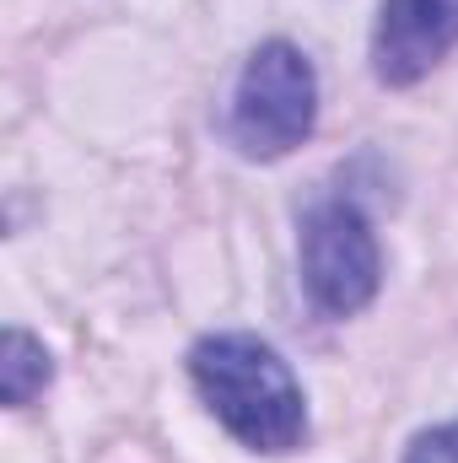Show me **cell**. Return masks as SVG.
Returning <instances> with one entry per match:
<instances>
[{"instance_id":"cell-1","label":"cell","mask_w":458,"mask_h":463,"mask_svg":"<svg viewBox=\"0 0 458 463\" xmlns=\"http://www.w3.org/2000/svg\"><path fill=\"white\" fill-rule=\"evenodd\" d=\"M189 377L222 431L253 453H291L308 437V399L281 350L259 335H205L189 350Z\"/></svg>"},{"instance_id":"cell-2","label":"cell","mask_w":458,"mask_h":463,"mask_svg":"<svg viewBox=\"0 0 458 463\" xmlns=\"http://www.w3.org/2000/svg\"><path fill=\"white\" fill-rule=\"evenodd\" d=\"M319 124V76L313 60L286 43L270 38L248 54L237 92H232V146L253 162H275L286 151H297Z\"/></svg>"},{"instance_id":"cell-3","label":"cell","mask_w":458,"mask_h":463,"mask_svg":"<svg viewBox=\"0 0 458 463\" xmlns=\"http://www.w3.org/2000/svg\"><path fill=\"white\" fill-rule=\"evenodd\" d=\"M302 286L319 313L350 318L383 286L377 232L356 200H324L302 222Z\"/></svg>"},{"instance_id":"cell-4","label":"cell","mask_w":458,"mask_h":463,"mask_svg":"<svg viewBox=\"0 0 458 463\" xmlns=\"http://www.w3.org/2000/svg\"><path fill=\"white\" fill-rule=\"evenodd\" d=\"M458 49V0H383L372 22V76L415 87Z\"/></svg>"},{"instance_id":"cell-5","label":"cell","mask_w":458,"mask_h":463,"mask_svg":"<svg viewBox=\"0 0 458 463\" xmlns=\"http://www.w3.org/2000/svg\"><path fill=\"white\" fill-rule=\"evenodd\" d=\"M49 377H54V361H49L43 340H33L27 329H5V340H0V393H5V404L11 410L33 404L49 388Z\"/></svg>"},{"instance_id":"cell-6","label":"cell","mask_w":458,"mask_h":463,"mask_svg":"<svg viewBox=\"0 0 458 463\" xmlns=\"http://www.w3.org/2000/svg\"><path fill=\"white\" fill-rule=\"evenodd\" d=\"M405 463H458V420H448V426H432V431H421V437L410 442Z\"/></svg>"}]
</instances>
